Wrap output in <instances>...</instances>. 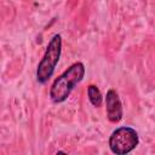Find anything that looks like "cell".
Masks as SVG:
<instances>
[{
  "label": "cell",
  "mask_w": 155,
  "mask_h": 155,
  "mask_svg": "<svg viewBox=\"0 0 155 155\" xmlns=\"http://www.w3.org/2000/svg\"><path fill=\"white\" fill-rule=\"evenodd\" d=\"M139 144V137L134 128L122 126L116 128L109 137V148L116 155L131 153Z\"/></svg>",
  "instance_id": "3957f363"
},
{
  "label": "cell",
  "mask_w": 155,
  "mask_h": 155,
  "mask_svg": "<svg viewBox=\"0 0 155 155\" xmlns=\"http://www.w3.org/2000/svg\"><path fill=\"white\" fill-rule=\"evenodd\" d=\"M87 94H88V99L92 103L93 107H101L102 102H103V96L99 91V88L94 85H90L87 87Z\"/></svg>",
  "instance_id": "5b68a950"
},
{
  "label": "cell",
  "mask_w": 155,
  "mask_h": 155,
  "mask_svg": "<svg viewBox=\"0 0 155 155\" xmlns=\"http://www.w3.org/2000/svg\"><path fill=\"white\" fill-rule=\"evenodd\" d=\"M105 113L110 122H119L122 119V104L115 90H109L105 96Z\"/></svg>",
  "instance_id": "277c9868"
},
{
  "label": "cell",
  "mask_w": 155,
  "mask_h": 155,
  "mask_svg": "<svg viewBox=\"0 0 155 155\" xmlns=\"http://www.w3.org/2000/svg\"><path fill=\"white\" fill-rule=\"evenodd\" d=\"M85 65L81 62L71 64L65 69L52 84L50 90V98L53 103L64 102L74 90V87L84 79Z\"/></svg>",
  "instance_id": "6da1fadb"
},
{
  "label": "cell",
  "mask_w": 155,
  "mask_h": 155,
  "mask_svg": "<svg viewBox=\"0 0 155 155\" xmlns=\"http://www.w3.org/2000/svg\"><path fill=\"white\" fill-rule=\"evenodd\" d=\"M62 53V36L59 34H54L52 39L48 41L46 51L39 62L36 69V80L40 84H46L48 79L52 76L57 63L59 62Z\"/></svg>",
  "instance_id": "7a4b0ae2"
}]
</instances>
